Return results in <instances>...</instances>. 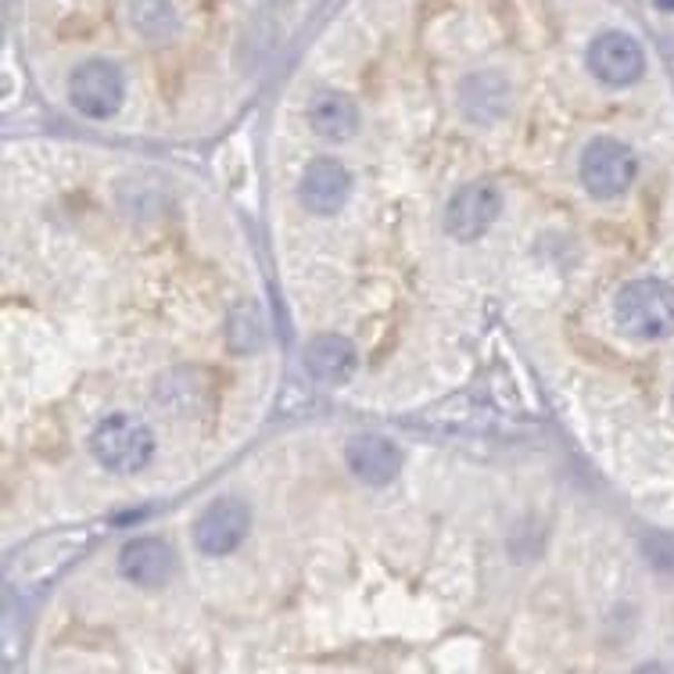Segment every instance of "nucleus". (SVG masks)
Instances as JSON below:
<instances>
[{"instance_id": "10", "label": "nucleus", "mask_w": 674, "mask_h": 674, "mask_svg": "<svg viewBox=\"0 0 674 674\" xmlns=\"http://www.w3.org/2000/svg\"><path fill=\"white\" fill-rule=\"evenodd\" d=\"M348 470L356 474L366 485H388V480L403 467V456H398V445L380 438V435H359L351 438L345 448Z\"/></svg>"}, {"instance_id": "1", "label": "nucleus", "mask_w": 674, "mask_h": 674, "mask_svg": "<svg viewBox=\"0 0 674 674\" xmlns=\"http://www.w3.org/2000/svg\"><path fill=\"white\" fill-rule=\"evenodd\" d=\"M614 313L624 334L638 341H661L674 330V287L656 277L632 280L617 291Z\"/></svg>"}, {"instance_id": "11", "label": "nucleus", "mask_w": 674, "mask_h": 674, "mask_svg": "<svg viewBox=\"0 0 674 674\" xmlns=\"http://www.w3.org/2000/svg\"><path fill=\"white\" fill-rule=\"evenodd\" d=\"M305 366L324 384H341L356 370V345L341 334H324L305 348Z\"/></svg>"}, {"instance_id": "4", "label": "nucleus", "mask_w": 674, "mask_h": 674, "mask_svg": "<svg viewBox=\"0 0 674 674\" xmlns=\"http://www.w3.org/2000/svg\"><path fill=\"white\" fill-rule=\"evenodd\" d=\"M635 155L628 151V143H621L614 137L592 140L582 155V184L588 187V195L596 198H617L632 187L635 180Z\"/></svg>"}, {"instance_id": "15", "label": "nucleus", "mask_w": 674, "mask_h": 674, "mask_svg": "<svg viewBox=\"0 0 674 674\" xmlns=\"http://www.w3.org/2000/svg\"><path fill=\"white\" fill-rule=\"evenodd\" d=\"M653 4L661 8V11H674V0H653Z\"/></svg>"}, {"instance_id": "14", "label": "nucleus", "mask_w": 674, "mask_h": 674, "mask_svg": "<svg viewBox=\"0 0 674 674\" xmlns=\"http://www.w3.org/2000/svg\"><path fill=\"white\" fill-rule=\"evenodd\" d=\"M130 22L140 37L148 40H169L176 33V8L169 0H133Z\"/></svg>"}, {"instance_id": "12", "label": "nucleus", "mask_w": 674, "mask_h": 674, "mask_svg": "<svg viewBox=\"0 0 674 674\" xmlns=\"http://www.w3.org/2000/svg\"><path fill=\"white\" fill-rule=\"evenodd\" d=\"M309 122H313L316 133H324L330 140H345L359 130V111L345 98V93L324 90V93H316L313 105H309Z\"/></svg>"}, {"instance_id": "7", "label": "nucleus", "mask_w": 674, "mask_h": 674, "mask_svg": "<svg viewBox=\"0 0 674 674\" xmlns=\"http://www.w3.org/2000/svg\"><path fill=\"white\" fill-rule=\"evenodd\" d=\"M248 524H251V513L245 503L240 499H216L198 517L195 542H198V549L208 556H227L237 549L240 538L248 535Z\"/></svg>"}, {"instance_id": "2", "label": "nucleus", "mask_w": 674, "mask_h": 674, "mask_svg": "<svg viewBox=\"0 0 674 674\" xmlns=\"http://www.w3.org/2000/svg\"><path fill=\"white\" fill-rule=\"evenodd\" d=\"M90 453L111 474H137L155 456V435L133 416H108L90 435Z\"/></svg>"}, {"instance_id": "9", "label": "nucleus", "mask_w": 674, "mask_h": 674, "mask_svg": "<svg viewBox=\"0 0 674 674\" xmlns=\"http://www.w3.org/2000/svg\"><path fill=\"white\" fill-rule=\"evenodd\" d=\"M172 549L162 538H133L122 545L119 553V571L126 582H133L140 588H158L169 582L172 574Z\"/></svg>"}, {"instance_id": "13", "label": "nucleus", "mask_w": 674, "mask_h": 674, "mask_svg": "<svg viewBox=\"0 0 674 674\" xmlns=\"http://www.w3.org/2000/svg\"><path fill=\"white\" fill-rule=\"evenodd\" d=\"M463 108L474 119H495L506 108V83L495 72H477L463 83Z\"/></svg>"}, {"instance_id": "5", "label": "nucleus", "mask_w": 674, "mask_h": 674, "mask_svg": "<svg viewBox=\"0 0 674 674\" xmlns=\"http://www.w3.org/2000/svg\"><path fill=\"white\" fill-rule=\"evenodd\" d=\"M588 69L592 76H599L606 87H628L646 69V51L642 43L621 29H609L599 33L588 47Z\"/></svg>"}, {"instance_id": "3", "label": "nucleus", "mask_w": 674, "mask_h": 674, "mask_svg": "<svg viewBox=\"0 0 674 674\" xmlns=\"http://www.w3.org/2000/svg\"><path fill=\"white\" fill-rule=\"evenodd\" d=\"M122 93H126L122 72L105 58H90L83 66H76V72L69 76V101L83 111L87 119L116 116L122 105Z\"/></svg>"}, {"instance_id": "6", "label": "nucleus", "mask_w": 674, "mask_h": 674, "mask_svg": "<svg viewBox=\"0 0 674 674\" xmlns=\"http://www.w3.org/2000/svg\"><path fill=\"white\" fill-rule=\"evenodd\" d=\"M503 212V195L492 184H470L448 201L445 230L456 240H477Z\"/></svg>"}, {"instance_id": "8", "label": "nucleus", "mask_w": 674, "mask_h": 674, "mask_svg": "<svg viewBox=\"0 0 674 674\" xmlns=\"http://www.w3.org/2000/svg\"><path fill=\"white\" fill-rule=\"evenodd\" d=\"M348 190H351V176L341 162H334V158L313 162L301 172V184H298L301 205L316 216H334L337 208L348 201Z\"/></svg>"}]
</instances>
